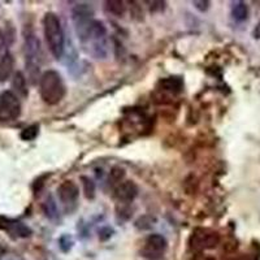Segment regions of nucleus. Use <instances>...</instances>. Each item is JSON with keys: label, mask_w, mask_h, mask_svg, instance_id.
<instances>
[{"label": "nucleus", "mask_w": 260, "mask_h": 260, "mask_svg": "<svg viewBox=\"0 0 260 260\" xmlns=\"http://www.w3.org/2000/svg\"><path fill=\"white\" fill-rule=\"evenodd\" d=\"M85 51L95 59H105L108 55L107 29L102 21L94 20L89 29L81 38H78Z\"/></svg>", "instance_id": "1"}, {"label": "nucleus", "mask_w": 260, "mask_h": 260, "mask_svg": "<svg viewBox=\"0 0 260 260\" xmlns=\"http://www.w3.org/2000/svg\"><path fill=\"white\" fill-rule=\"evenodd\" d=\"M43 31L51 55L56 60L61 59L65 52V35L59 16L53 12H47L43 17Z\"/></svg>", "instance_id": "2"}, {"label": "nucleus", "mask_w": 260, "mask_h": 260, "mask_svg": "<svg viewBox=\"0 0 260 260\" xmlns=\"http://www.w3.org/2000/svg\"><path fill=\"white\" fill-rule=\"evenodd\" d=\"M39 94L42 101L49 105H56L63 101L67 94V87L59 72L50 69L41 76Z\"/></svg>", "instance_id": "3"}, {"label": "nucleus", "mask_w": 260, "mask_h": 260, "mask_svg": "<svg viewBox=\"0 0 260 260\" xmlns=\"http://www.w3.org/2000/svg\"><path fill=\"white\" fill-rule=\"evenodd\" d=\"M24 53H25L26 69L29 72V76L33 83H35L38 75H39V69H41L42 49L41 42L34 33H27L25 35Z\"/></svg>", "instance_id": "4"}, {"label": "nucleus", "mask_w": 260, "mask_h": 260, "mask_svg": "<svg viewBox=\"0 0 260 260\" xmlns=\"http://www.w3.org/2000/svg\"><path fill=\"white\" fill-rule=\"evenodd\" d=\"M21 115V102L12 91L0 93V123H11Z\"/></svg>", "instance_id": "5"}, {"label": "nucleus", "mask_w": 260, "mask_h": 260, "mask_svg": "<svg viewBox=\"0 0 260 260\" xmlns=\"http://www.w3.org/2000/svg\"><path fill=\"white\" fill-rule=\"evenodd\" d=\"M72 20L75 24L76 33L77 37L81 38L86 33V30L89 29L94 20V9L93 7L87 3L77 4L73 11H72Z\"/></svg>", "instance_id": "6"}, {"label": "nucleus", "mask_w": 260, "mask_h": 260, "mask_svg": "<svg viewBox=\"0 0 260 260\" xmlns=\"http://www.w3.org/2000/svg\"><path fill=\"white\" fill-rule=\"evenodd\" d=\"M57 197H59V201L63 205L64 209L68 213H71L77 208L78 198H79V187L76 182L67 180V181L61 182L57 187Z\"/></svg>", "instance_id": "7"}, {"label": "nucleus", "mask_w": 260, "mask_h": 260, "mask_svg": "<svg viewBox=\"0 0 260 260\" xmlns=\"http://www.w3.org/2000/svg\"><path fill=\"white\" fill-rule=\"evenodd\" d=\"M168 242L161 234H150L142 249V257L147 260H160L167 250Z\"/></svg>", "instance_id": "8"}, {"label": "nucleus", "mask_w": 260, "mask_h": 260, "mask_svg": "<svg viewBox=\"0 0 260 260\" xmlns=\"http://www.w3.org/2000/svg\"><path fill=\"white\" fill-rule=\"evenodd\" d=\"M0 229L8 232L12 237L16 238H27L31 235V229L27 225L21 221L7 219L3 216H0Z\"/></svg>", "instance_id": "9"}, {"label": "nucleus", "mask_w": 260, "mask_h": 260, "mask_svg": "<svg viewBox=\"0 0 260 260\" xmlns=\"http://www.w3.org/2000/svg\"><path fill=\"white\" fill-rule=\"evenodd\" d=\"M138 186L134 181H123L115 189V198L121 205H129L137 198Z\"/></svg>", "instance_id": "10"}, {"label": "nucleus", "mask_w": 260, "mask_h": 260, "mask_svg": "<svg viewBox=\"0 0 260 260\" xmlns=\"http://www.w3.org/2000/svg\"><path fill=\"white\" fill-rule=\"evenodd\" d=\"M191 241H193L191 246L194 249H213L219 243L220 237L217 233H213V232L201 231L194 234Z\"/></svg>", "instance_id": "11"}, {"label": "nucleus", "mask_w": 260, "mask_h": 260, "mask_svg": "<svg viewBox=\"0 0 260 260\" xmlns=\"http://www.w3.org/2000/svg\"><path fill=\"white\" fill-rule=\"evenodd\" d=\"M15 68V59L11 52H5L0 57V82L8 81L13 75Z\"/></svg>", "instance_id": "12"}, {"label": "nucleus", "mask_w": 260, "mask_h": 260, "mask_svg": "<svg viewBox=\"0 0 260 260\" xmlns=\"http://www.w3.org/2000/svg\"><path fill=\"white\" fill-rule=\"evenodd\" d=\"M12 87L15 90V93L17 97H23V98L27 97V94H29V90H27V81H26V77L24 76L23 72H16L15 75H13Z\"/></svg>", "instance_id": "13"}, {"label": "nucleus", "mask_w": 260, "mask_h": 260, "mask_svg": "<svg viewBox=\"0 0 260 260\" xmlns=\"http://www.w3.org/2000/svg\"><path fill=\"white\" fill-rule=\"evenodd\" d=\"M231 13L237 23H243L249 17V7L245 1H233L231 7Z\"/></svg>", "instance_id": "14"}, {"label": "nucleus", "mask_w": 260, "mask_h": 260, "mask_svg": "<svg viewBox=\"0 0 260 260\" xmlns=\"http://www.w3.org/2000/svg\"><path fill=\"white\" fill-rule=\"evenodd\" d=\"M160 85L165 91H171L173 94L181 93L183 89V81L181 77H167L160 81Z\"/></svg>", "instance_id": "15"}, {"label": "nucleus", "mask_w": 260, "mask_h": 260, "mask_svg": "<svg viewBox=\"0 0 260 260\" xmlns=\"http://www.w3.org/2000/svg\"><path fill=\"white\" fill-rule=\"evenodd\" d=\"M105 11L109 13V15H113L116 17H121V16L125 13L127 11V5L124 1H120V0H109V1H105Z\"/></svg>", "instance_id": "16"}, {"label": "nucleus", "mask_w": 260, "mask_h": 260, "mask_svg": "<svg viewBox=\"0 0 260 260\" xmlns=\"http://www.w3.org/2000/svg\"><path fill=\"white\" fill-rule=\"evenodd\" d=\"M43 211H45L46 216L51 220H56L57 216H59V209H57V206H56L53 198L49 197L46 199V202L43 203Z\"/></svg>", "instance_id": "17"}, {"label": "nucleus", "mask_w": 260, "mask_h": 260, "mask_svg": "<svg viewBox=\"0 0 260 260\" xmlns=\"http://www.w3.org/2000/svg\"><path fill=\"white\" fill-rule=\"evenodd\" d=\"M81 183L82 187H83V193H85V197L87 199H94L95 197V182L93 180L87 177V176H82L81 177Z\"/></svg>", "instance_id": "18"}, {"label": "nucleus", "mask_w": 260, "mask_h": 260, "mask_svg": "<svg viewBox=\"0 0 260 260\" xmlns=\"http://www.w3.org/2000/svg\"><path fill=\"white\" fill-rule=\"evenodd\" d=\"M124 177H125V171H124L123 168H112L111 173H109V183H112V185H120L123 182Z\"/></svg>", "instance_id": "19"}, {"label": "nucleus", "mask_w": 260, "mask_h": 260, "mask_svg": "<svg viewBox=\"0 0 260 260\" xmlns=\"http://www.w3.org/2000/svg\"><path fill=\"white\" fill-rule=\"evenodd\" d=\"M38 133H39V127L38 125H30V127L25 128V129L21 131L20 137L24 141H34L37 138Z\"/></svg>", "instance_id": "20"}, {"label": "nucleus", "mask_w": 260, "mask_h": 260, "mask_svg": "<svg viewBox=\"0 0 260 260\" xmlns=\"http://www.w3.org/2000/svg\"><path fill=\"white\" fill-rule=\"evenodd\" d=\"M154 221H155V219H153L151 216H143V217H139V219L135 221V227H137L138 229L146 231V229H150V228L153 227Z\"/></svg>", "instance_id": "21"}, {"label": "nucleus", "mask_w": 260, "mask_h": 260, "mask_svg": "<svg viewBox=\"0 0 260 260\" xmlns=\"http://www.w3.org/2000/svg\"><path fill=\"white\" fill-rule=\"evenodd\" d=\"M193 5L195 8H197L198 11L201 12H206L208 11V8H209V5H211V3L209 1H207V0H201V1H198V0H195V1H193Z\"/></svg>", "instance_id": "22"}, {"label": "nucleus", "mask_w": 260, "mask_h": 260, "mask_svg": "<svg viewBox=\"0 0 260 260\" xmlns=\"http://www.w3.org/2000/svg\"><path fill=\"white\" fill-rule=\"evenodd\" d=\"M253 35L255 39H260V21L258 23V25L255 26V29H254L253 31Z\"/></svg>", "instance_id": "23"}, {"label": "nucleus", "mask_w": 260, "mask_h": 260, "mask_svg": "<svg viewBox=\"0 0 260 260\" xmlns=\"http://www.w3.org/2000/svg\"><path fill=\"white\" fill-rule=\"evenodd\" d=\"M3 46H4V41H3V38L0 37V53H1V50H3Z\"/></svg>", "instance_id": "24"}]
</instances>
